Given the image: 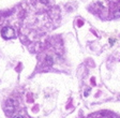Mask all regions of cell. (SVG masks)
<instances>
[{"mask_svg":"<svg viewBox=\"0 0 120 118\" xmlns=\"http://www.w3.org/2000/svg\"><path fill=\"white\" fill-rule=\"evenodd\" d=\"M1 35H2V38L4 39H12L15 37V32L11 27H4L2 28V30H1Z\"/></svg>","mask_w":120,"mask_h":118,"instance_id":"cell-1","label":"cell"},{"mask_svg":"<svg viewBox=\"0 0 120 118\" xmlns=\"http://www.w3.org/2000/svg\"><path fill=\"white\" fill-rule=\"evenodd\" d=\"M46 60H47L48 65H52V58L49 57V56H48V57H47V59H46Z\"/></svg>","mask_w":120,"mask_h":118,"instance_id":"cell-2","label":"cell"},{"mask_svg":"<svg viewBox=\"0 0 120 118\" xmlns=\"http://www.w3.org/2000/svg\"><path fill=\"white\" fill-rule=\"evenodd\" d=\"M13 118H24L22 116H20V115H16V116H14Z\"/></svg>","mask_w":120,"mask_h":118,"instance_id":"cell-3","label":"cell"}]
</instances>
